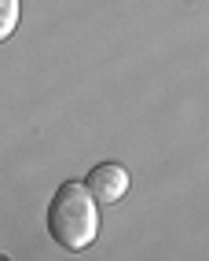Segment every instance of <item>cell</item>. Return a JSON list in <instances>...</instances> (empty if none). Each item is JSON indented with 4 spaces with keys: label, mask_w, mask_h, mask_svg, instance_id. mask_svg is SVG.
I'll list each match as a JSON object with an SVG mask.
<instances>
[{
    "label": "cell",
    "mask_w": 209,
    "mask_h": 261,
    "mask_svg": "<svg viewBox=\"0 0 209 261\" xmlns=\"http://www.w3.org/2000/svg\"><path fill=\"white\" fill-rule=\"evenodd\" d=\"M96 199L92 191L77 184V180H66L48 202V236L59 243L63 250H88L96 243L99 232V210H96Z\"/></svg>",
    "instance_id": "1"
},
{
    "label": "cell",
    "mask_w": 209,
    "mask_h": 261,
    "mask_svg": "<svg viewBox=\"0 0 209 261\" xmlns=\"http://www.w3.org/2000/svg\"><path fill=\"white\" fill-rule=\"evenodd\" d=\"M84 188L92 191L96 202L110 206V202H117V199L129 191V173H125V166H117V162H99V166L88 173Z\"/></svg>",
    "instance_id": "2"
},
{
    "label": "cell",
    "mask_w": 209,
    "mask_h": 261,
    "mask_svg": "<svg viewBox=\"0 0 209 261\" xmlns=\"http://www.w3.org/2000/svg\"><path fill=\"white\" fill-rule=\"evenodd\" d=\"M15 26H19V0H0V44H4Z\"/></svg>",
    "instance_id": "3"
}]
</instances>
